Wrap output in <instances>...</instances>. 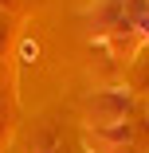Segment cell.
<instances>
[{
	"instance_id": "6da1fadb",
	"label": "cell",
	"mask_w": 149,
	"mask_h": 153,
	"mask_svg": "<svg viewBox=\"0 0 149 153\" xmlns=\"http://www.w3.org/2000/svg\"><path fill=\"white\" fill-rule=\"evenodd\" d=\"M36 55H39V47H36V39H24V43H20V59H24V63H32Z\"/></svg>"
},
{
	"instance_id": "7a4b0ae2",
	"label": "cell",
	"mask_w": 149,
	"mask_h": 153,
	"mask_svg": "<svg viewBox=\"0 0 149 153\" xmlns=\"http://www.w3.org/2000/svg\"><path fill=\"white\" fill-rule=\"evenodd\" d=\"M43 153H51V149H43Z\"/></svg>"
}]
</instances>
